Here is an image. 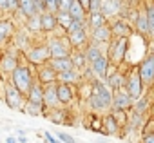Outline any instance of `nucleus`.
I'll list each match as a JSON object with an SVG mask.
<instances>
[{"instance_id":"nucleus-29","label":"nucleus","mask_w":154,"mask_h":143,"mask_svg":"<svg viewBox=\"0 0 154 143\" xmlns=\"http://www.w3.org/2000/svg\"><path fill=\"white\" fill-rule=\"evenodd\" d=\"M105 17L102 15V13H93V15H89V26L93 27V29H98V27H103L105 26Z\"/></svg>"},{"instance_id":"nucleus-31","label":"nucleus","mask_w":154,"mask_h":143,"mask_svg":"<svg viewBox=\"0 0 154 143\" xmlns=\"http://www.w3.org/2000/svg\"><path fill=\"white\" fill-rule=\"evenodd\" d=\"M56 80H60V84H72L76 80V71H65V73H58L56 75Z\"/></svg>"},{"instance_id":"nucleus-34","label":"nucleus","mask_w":154,"mask_h":143,"mask_svg":"<svg viewBox=\"0 0 154 143\" xmlns=\"http://www.w3.org/2000/svg\"><path fill=\"white\" fill-rule=\"evenodd\" d=\"M147 107H149V98L141 96V98L134 100V111H136V112L143 114V112H147Z\"/></svg>"},{"instance_id":"nucleus-40","label":"nucleus","mask_w":154,"mask_h":143,"mask_svg":"<svg viewBox=\"0 0 154 143\" xmlns=\"http://www.w3.org/2000/svg\"><path fill=\"white\" fill-rule=\"evenodd\" d=\"M29 29H33V31H38L40 29V15L29 17Z\"/></svg>"},{"instance_id":"nucleus-26","label":"nucleus","mask_w":154,"mask_h":143,"mask_svg":"<svg viewBox=\"0 0 154 143\" xmlns=\"http://www.w3.org/2000/svg\"><path fill=\"white\" fill-rule=\"evenodd\" d=\"M11 31H13V24L9 20H0V44L8 40Z\"/></svg>"},{"instance_id":"nucleus-18","label":"nucleus","mask_w":154,"mask_h":143,"mask_svg":"<svg viewBox=\"0 0 154 143\" xmlns=\"http://www.w3.org/2000/svg\"><path fill=\"white\" fill-rule=\"evenodd\" d=\"M107 76H109V89L111 91H122L125 87V76L122 73H112Z\"/></svg>"},{"instance_id":"nucleus-33","label":"nucleus","mask_w":154,"mask_h":143,"mask_svg":"<svg viewBox=\"0 0 154 143\" xmlns=\"http://www.w3.org/2000/svg\"><path fill=\"white\" fill-rule=\"evenodd\" d=\"M89 103H91L93 109H107V103H105L96 93H91V94H89Z\"/></svg>"},{"instance_id":"nucleus-4","label":"nucleus","mask_w":154,"mask_h":143,"mask_svg":"<svg viewBox=\"0 0 154 143\" xmlns=\"http://www.w3.org/2000/svg\"><path fill=\"white\" fill-rule=\"evenodd\" d=\"M138 75H140L141 84L150 85V82H152V78H154V54H152V53H149V54L140 62Z\"/></svg>"},{"instance_id":"nucleus-20","label":"nucleus","mask_w":154,"mask_h":143,"mask_svg":"<svg viewBox=\"0 0 154 143\" xmlns=\"http://www.w3.org/2000/svg\"><path fill=\"white\" fill-rule=\"evenodd\" d=\"M40 29H44V31L56 29V18H54V15H51V13L40 15Z\"/></svg>"},{"instance_id":"nucleus-15","label":"nucleus","mask_w":154,"mask_h":143,"mask_svg":"<svg viewBox=\"0 0 154 143\" xmlns=\"http://www.w3.org/2000/svg\"><path fill=\"white\" fill-rule=\"evenodd\" d=\"M85 9L82 8V4L78 2V0H72L69 9H67V15L71 17V20H85Z\"/></svg>"},{"instance_id":"nucleus-11","label":"nucleus","mask_w":154,"mask_h":143,"mask_svg":"<svg viewBox=\"0 0 154 143\" xmlns=\"http://www.w3.org/2000/svg\"><path fill=\"white\" fill-rule=\"evenodd\" d=\"M93 93H96V94L107 103V107L112 103V91H111L107 85H103L102 82H94V84H93Z\"/></svg>"},{"instance_id":"nucleus-14","label":"nucleus","mask_w":154,"mask_h":143,"mask_svg":"<svg viewBox=\"0 0 154 143\" xmlns=\"http://www.w3.org/2000/svg\"><path fill=\"white\" fill-rule=\"evenodd\" d=\"M56 87V98H58V103H71L72 100V89L67 85V84H58L54 85Z\"/></svg>"},{"instance_id":"nucleus-28","label":"nucleus","mask_w":154,"mask_h":143,"mask_svg":"<svg viewBox=\"0 0 154 143\" xmlns=\"http://www.w3.org/2000/svg\"><path fill=\"white\" fill-rule=\"evenodd\" d=\"M69 60H71V63H72L74 69H82L85 65V62H87L84 53H71L69 54Z\"/></svg>"},{"instance_id":"nucleus-24","label":"nucleus","mask_w":154,"mask_h":143,"mask_svg":"<svg viewBox=\"0 0 154 143\" xmlns=\"http://www.w3.org/2000/svg\"><path fill=\"white\" fill-rule=\"evenodd\" d=\"M18 63H17V60H15V56L13 54H4V58H2V63H0V69L4 71V73H13V69L17 67Z\"/></svg>"},{"instance_id":"nucleus-8","label":"nucleus","mask_w":154,"mask_h":143,"mask_svg":"<svg viewBox=\"0 0 154 143\" xmlns=\"http://www.w3.org/2000/svg\"><path fill=\"white\" fill-rule=\"evenodd\" d=\"M22 94L11 85V84H8L6 85V103H8V107L9 109H18L20 105H22Z\"/></svg>"},{"instance_id":"nucleus-46","label":"nucleus","mask_w":154,"mask_h":143,"mask_svg":"<svg viewBox=\"0 0 154 143\" xmlns=\"http://www.w3.org/2000/svg\"><path fill=\"white\" fill-rule=\"evenodd\" d=\"M2 9H8V6H6V0H0V11Z\"/></svg>"},{"instance_id":"nucleus-27","label":"nucleus","mask_w":154,"mask_h":143,"mask_svg":"<svg viewBox=\"0 0 154 143\" xmlns=\"http://www.w3.org/2000/svg\"><path fill=\"white\" fill-rule=\"evenodd\" d=\"M84 54H85V60L93 63V62H96V60L102 56V51H100V47H98L96 44H93V45H89V47H87V51H85Z\"/></svg>"},{"instance_id":"nucleus-1","label":"nucleus","mask_w":154,"mask_h":143,"mask_svg":"<svg viewBox=\"0 0 154 143\" xmlns=\"http://www.w3.org/2000/svg\"><path fill=\"white\" fill-rule=\"evenodd\" d=\"M11 78H13V87L20 93V94H27V91L31 89L33 85V76H31V71L29 67L26 65H17L13 69V73H11Z\"/></svg>"},{"instance_id":"nucleus-19","label":"nucleus","mask_w":154,"mask_h":143,"mask_svg":"<svg viewBox=\"0 0 154 143\" xmlns=\"http://www.w3.org/2000/svg\"><path fill=\"white\" fill-rule=\"evenodd\" d=\"M93 65V73L98 75V76H107V67H109V58L105 56H100L96 62L91 63Z\"/></svg>"},{"instance_id":"nucleus-23","label":"nucleus","mask_w":154,"mask_h":143,"mask_svg":"<svg viewBox=\"0 0 154 143\" xmlns=\"http://www.w3.org/2000/svg\"><path fill=\"white\" fill-rule=\"evenodd\" d=\"M102 127H105V132L107 134H118V121H116V118L112 116V114H107L105 118H103V123H102Z\"/></svg>"},{"instance_id":"nucleus-7","label":"nucleus","mask_w":154,"mask_h":143,"mask_svg":"<svg viewBox=\"0 0 154 143\" xmlns=\"http://www.w3.org/2000/svg\"><path fill=\"white\" fill-rule=\"evenodd\" d=\"M27 58H29L31 63L42 65V63L49 62V51H47L45 45H42V47H35V49H31V51L27 53Z\"/></svg>"},{"instance_id":"nucleus-21","label":"nucleus","mask_w":154,"mask_h":143,"mask_svg":"<svg viewBox=\"0 0 154 143\" xmlns=\"http://www.w3.org/2000/svg\"><path fill=\"white\" fill-rule=\"evenodd\" d=\"M93 38L98 42V44H107L111 40V29L107 26L103 27H98V29H93Z\"/></svg>"},{"instance_id":"nucleus-13","label":"nucleus","mask_w":154,"mask_h":143,"mask_svg":"<svg viewBox=\"0 0 154 143\" xmlns=\"http://www.w3.org/2000/svg\"><path fill=\"white\" fill-rule=\"evenodd\" d=\"M120 11V0H102L100 2V13L107 18L111 15H116Z\"/></svg>"},{"instance_id":"nucleus-32","label":"nucleus","mask_w":154,"mask_h":143,"mask_svg":"<svg viewBox=\"0 0 154 143\" xmlns=\"http://www.w3.org/2000/svg\"><path fill=\"white\" fill-rule=\"evenodd\" d=\"M136 27H138V31H140L141 36H143V35H149V26H147V18H145L143 13L138 15V18H136Z\"/></svg>"},{"instance_id":"nucleus-2","label":"nucleus","mask_w":154,"mask_h":143,"mask_svg":"<svg viewBox=\"0 0 154 143\" xmlns=\"http://www.w3.org/2000/svg\"><path fill=\"white\" fill-rule=\"evenodd\" d=\"M125 93L129 94V98L134 102V100H138V98H141L143 96V84H141V80H140V75H138V69H132L131 71V75H129V78L125 80Z\"/></svg>"},{"instance_id":"nucleus-3","label":"nucleus","mask_w":154,"mask_h":143,"mask_svg":"<svg viewBox=\"0 0 154 143\" xmlns=\"http://www.w3.org/2000/svg\"><path fill=\"white\" fill-rule=\"evenodd\" d=\"M45 47L49 51V60L51 58H69L71 54V45L63 38H49V44Z\"/></svg>"},{"instance_id":"nucleus-41","label":"nucleus","mask_w":154,"mask_h":143,"mask_svg":"<svg viewBox=\"0 0 154 143\" xmlns=\"http://www.w3.org/2000/svg\"><path fill=\"white\" fill-rule=\"evenodd\" d=\"M6 6H8V9H18V0H6Z\"/></svg>"},{"instance_id":"nucleus-5","label":"nucleus","mask_w":154,"mask_h":143,"mask_svg":"<svg viewBox=\"0 0 154 143\" xmlns=\"http://www.w3.org/2000/svg\"><path fill=\"white\" fill-rule=\"evenodd\" d=\"M125 47H127V38H118L109 45V56L114 63H122L125 60Z\"/></svg>"},{"instance_id":"nucleus-9","label":"nucleus","mask_w":154,"mask_h":143,"mask_svg":"<svg viewBox=\"0 0 154 143\" xmlns=\"http://www.w3.org/2000/svg\"><path fill=\"white\" fill-rule=\"evenodd\" d=\"M112 105L116 107V111H125V109H131L132 100L129 98L125 89H122V91H118V94H112Z\"/></svg>"},{"instance_id":"nucleus-42","label":"nucleus","mask_w":154,"mask_h":143,"mask_svg":"<svg viewBox=\"0 0 154 143\" xmlns=\"http://www.w3.org/2000/svg\"><path fill=\"white\" fill-rule=\"evenodd\" d=\"M44 136H45V139H47V143H60V141L56 139V136H53L51 132H44Z\"/></svg>"},{"instance_id":"nucleus-36","label":"nucleus","mask_w":154,"mask_h":143,"mask_svg":"<svg viewBox=\"0 0 154 143\" xmlns=\"http://www.w3.org/2000/svg\"><path fill=\"white\" fill-rule=\"evenodd\" d=\"M56 139H60V143H78L71 134H67V132H56Z\"/></svg>"},{"instance_id":"nucleus-44","label":"nucleus","mask_w":154,"mask_h":143,"mask_svg":"<svg viewBox=\"0 0 154 143\" xmlns=\"http://www.w3.org/2000/svg\"><path fill=\"white\" fill-rule=\"evenodd\" d=\"M17 143H27V136H26V134H18Z\"/></svg>"},{"instance_id":"nucleus-30","label":"nucleus","mask_w":154,"mask_h":143,"mask_svg":"<svg viewBox=\"0 0 154 143\" xmlns=\"http://www.w3.org/2000/svg\"><path fill=\"white\" fill-rule=\"evenodd\" d=\"M145 18H147V26H149V35H152V33H154V8H152V4H150V0L147 2Z\"/></svg>"},{"instance_id":"nucleus-35","label":"nucleus","mask_w":154,"mask_h":143,"mask_svg":"<svg viewBox=\"0 0 154 143\" xmlns=\"http://www.w3.org/2000/svg\"><path fill=\"white\" fill-rule=\"evenodd\" d=\"M65 111H62V109H54L53 111V114H49V120L51 121H54V123H63L65 121Z\"/></svg>"},{"instance_id":"nucleus-6","label":"nucleus","mask_w":154,"mask_h":143,"mask_svg":"<svg viewBox=\"0 0 154 143\" xmlns=\"http://www.w3.org/2000/svg\"><path fill=\"white\" fill-rule=\"evenodd\" d=\"M27 102L38 107H44V85L42 84H35L31 85V89L27 91Z\"/></svg>"},{"instance_id":"nucleus-17","label":"nucleus","mask_w":154,"mask_h":143,"mask_svg":"<svg viewBox=\"0 0 154 143\" xmlns=\"http://www.w3.org/2000/svg\"><path fill=\"white\" fill-rule=\"evenodd\" d=\"M111 35H116L118 38H127V36H131V27L127 26V22L118 20V22L111 27Z\"/></svg>"},{"instance_id":"nucleus-45","label":"nucleus","mask_w":154,"mask_h":143,"mask_svg":"<svg viewBox=\"0 0 154 143\" xmlns=\"http://www.w3.org/2000/svg\"><path fill=\"white\" fill-rule=\"evenodd\" d=\"M6 143H17V138L15 136H8L6 138Z\"/></svg>"},{"instance_id":"nucleus-39","label":"nucleus","mask_w":154,"mask_h":143,"mask_svg":"<svg viewBox=\"0 0 154 143\" xmlns=\"http://www.w3.org/2000/svg\"><path fill=\"white\" fill-rule=\"evenodd\" d=\"M100 2H102V0H89V6H87L89 15H93V13H100Z\"/></svg>"},{"instance_id":"nucleus-38","label":"nucleus","mask_w":154,"mask_h":143,"mask_svg":"<svg viewBox=\"0 0 154 143\" xmlns=\"http://www.w3.org/2000/svg\"><path fill=\"white\" fill-rule=\"evenodd\" d=\"M42 109H44V107L33 105V103H29V102L26 103V112H27V114H31V116H38V114L42 112Z\"/></svg>"},{"instance_id":"nucleus-37","label":"nucleus","mask_w":154,"mask_h":143,"mask_svg":"<svg viewBox=\"0 0 154 143\" xmlns=\"http://www.w3.org/2000/svg\"><path fill=\"white\" fill-rule=\"evenodd\" d=\"M80 29H85V20H72L67 33H72V31H80Z\"/></svg>"},{"instance_id":"nucleus-25","label":"nucleus","mask_w":154,"mask_h":143,"mask_svg":"<svg viewBox=\"0 0 154 143\" xmlns=\"http://www.w3.org/2000/svg\"><path fill=\"white\" fill-rule=\"evenodd\" d=\"M18 9L29 18V17H33V15H36V11H35V8H33V0H18Z\"/></svg>"},{"instance_id":"nucleus-22","label":"nucleus","mask_w":154,"mask_h":143,"mask_svg":"<svg viewBox=\"0 0 154 143\" xmlns=\"http://www.w3.org/2000/svg\"><path fill=\"white\" fill-rule=\"evenodd\" d=\"M38 84H53L54 80H56V73H54V71L47 65V67H44V69H40V75H38Z\"/></svg>"},{"instance_id":"nucleus-16","label":"nucleus","mask_w":154,"mask_h":143,"mask_svg":"<svg viewBox=\"0 0 154 143\" xmlns=\"http://www.w3.org/2000/svg\"><path fill=\"white\" fill-rule=\"evenodd\" d=\"M85 42H87V33H85V29L69 33V45H71V47H80V45H84Z\"/></svg>"},{"instance_id":"nucleus-10","label":"nucleus","mask_w":154,"mask_h":143,"mask_svg":"<svg viewBox=\"0 0 154 143\" xmlns=\"http://www.w3.org/2000/svg\"><path fill=\"white\" fill-rule=\"evenodd\" d=\"M49 67L54 71V73H65V71H72V63L69 58H51L49 60Z\"/></svg>"},{"instance_id":"nucleus-43","label":"nucleus","mask_w":154,"mask_h":143,"mask_svg":"<svg viewBox=\"0 0 154 143\" xmlns=\"http://www.w3.org/2000/svg\"><path fill=\"white\" fill-rule=\"evenodd\" d=\"M141 143H154V134H152V132L143 134V141H141Z\"/></svg>"},{"instance_id":"nucleus-12","label":"nucleus","mask_w":154,"mask_h":143,"mask_svg":"<svg viewBox=\"0 0 154 143\" xmlns=\"http://www.w3.org/2000/svg\"><path fill=\"white\" fill-rule=\"evenodd\" d=\"M44 105L54 109L58 105V98H56V87L54 84H47L44 87Z\"/></svg>"}]
</instances>
